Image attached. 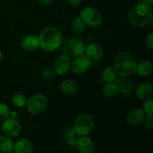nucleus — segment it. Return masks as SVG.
Returning <instances> with one entry per match:
<instances>
[{
	"instance_id": "1",
	"label": "nucleus",
	"mask_w": 153,
	"mask_h": 153,
	"mask_svg": "<svg viewBox=\"0 0 153 153\" xmlns=\"http://www.w3.org/2000/svg\"><path fill=\"white\" fill-rule=\"evenodd\" d=\"M39 40L42 49L46 51H54L62 43V35L55 27H47L42 31Z\"/></svg>"
},
{
	"instance_id": "2",
	"label": "nucleus",
	"mask_w": 153,
	"mask_h": 153,
	"mask_svg": "<svg viewBox=\"0 0 153 153\" xmlns=\"http://www.w3.org/2000/svg\"><path fill=\"white\" fill-rule=\"evenodd\" d=\"M137 62L128 52H123L118 54L114 60V69L120 76L127 77L135 73Z\"/></svg>"
},
{
	"instance_id": "3",
	"label": "nucleus",
	"mask_w": 153,
	"mask_h": 153,
	"mask_svg": "<svg viewBox=\"0 0 153 153\" xmlns=\"http://www.w3.org/2000/svg\"><path fill=\"white\" fill-rule=\"evenodd\" d=\"M152 9L146 4H137L128 13V21L134 26L141 27L147 25L152 19Z\"/></svg>"
},
{
	"instance_id": "4",
	"label": "nucleus",
	"mask_w": 153,
	"mask_h": 153,
	"mask_svg": "<svg viewBox=\"0 0 153 153\" xmlns=\"http://www.w3.org/2000/svg\"><path fill=\"white\" fill-rule=\"evenodd\" d=\"M85 50V45L82 40L77 37H70L67 40L63 46L64 55L70 58H76L82 55Z\"/></svg>"
},
{
	"instance_id": "5",
	"label": "nucleus",
	"mask_w": 153,
	"mask_h": 153,
	"mask_svg": "<svg viewBox=\"0 0 153 153\" xmlns=\"http://www.w3.org/2000/svg\"><path fill=\"white\" fill-rule=\"evenodd\" d=\"M95 122L92 116L89 114H82L77 117L74 123V130L76 134L85 136L89 134L94 128Z\"/></svg>"
},
{
	"instance_id": "6",
	"label": "nucleus",
	"mask_w": 153,
	"mask_h": 153,
	"mask_svg": "<svg viewBox=\"0 0 153 153\" xmlns=\"http://www.w3.org/2000/svg\"><path fill=\"white\" fill-rule=\"evenodd\" d=\"M47 99L42 94H37L31 97L27 101V109L32 114H38L42 113L47 106Z\"/></svg>"
},
{
	"instance_id": "7",
	"label": "nucleus",
	"mask_w": 153,
	"mask_h": 153,
	"mask_svg": "<svg viewBox=\"0 0 153 153\" xmlns=\"http://www.w3.org/2000/svg\"><path fill=\"white\" fill-rule=\"evenodd\" d=\"M81 19L91 27H97L101 24L102 16L100 12L94 7H86L80 14Z\"/></svg>"
},
{
	"instance_id": "8",
	"label": "nucleus",
	"mask_w": 153,
	"mask_h": 153,
	"mask_svg": "<svg viewBox=\"0 0 153 153\" xmlns=\"http://www.w3.org/2000/svg\"><path fill=\"white\" fill-rule=\"evenodd\" d=\"M1 130L5 135L10 137H16L21 131V126L16 119L7 118L1 125Z\"/></svg>"
},
{
	"instance_id": "9",
	"label": "nucleus",
	"mask_w": 153,
	"mask_h": 153,
	"mask_svg": "<svg viewBox=\"0 0 153 153\" xmlns=\"http://www.w3.org/2000/svg\"><path fill=\"white\" fill-rule=\"evenodd\" d=\"M76 58H77L73 61V64H72V70L73 73H77V74L85 73L91 67V59L86 55H82Z\"/></svg>"
},
{
	"instance_id": "10",
	"label": "nucleus",
	"mask_w": 153,
	"mask_h": 153,
	"mask_svg": "<svg viewBox=\"0 0 153 153\" xmlns=\"http://www.w3.org/2000/svg\"><path fill=\"white\" fill-rule=\"evenodd\" d=\"M71 67V60L70 57L65 55L60 56L54 64V70L58 75H64L69 71Z\"/></svg>"
},
{
	"instance_id": "11",
	"label": "nucleus",
	"mask_w": 153,
	"mask_h": 153,
	"mask_svg": "<svg viewBox=\"0 0 153 153\" xmlns=\"http://www.w3.org/2000/svg\"><path fill=\"white\" fill-rule=\"evenodd\" d=\"M114 85L116 86L117 90L121 94H129L132 92L133 85L129 79H126L125 76H122L120 78L116 79L114 81Z\"/></svg>"
},
{
	"instance_id": "12",
	"label": "nucleus",
	"mask_w": 153,
	"mask_h": 153,
	"mask_svg": "<svg viewBox=\"0 0 153 153\" xmlns=\"http://www.w3.org/2000/svg\"><path fill=\"white\" fill-rule=\"evenodd\" d=\"M145 118V113L143 110L140 108L134 109L128 114L126 117V123L130 126L140 125Z\"/></svg>"
},
{
	"instance_id": "13",
	"label": "nucleus",
	"mask_w": 153,
	"mask_h": 153,
	"mask_svg": "<svg viewBox=\"0 0 153 153\" xmlns=\"http://www.w3.org/2000/svg\"><path fill=\"white\" fill-rule=\"evenodd\" d=\"M76 146L79 152L82 153H92L95 150V145L94 142L87 137H82L77 139Z\"/></svg>"
},
{
	"instance_id": "14",
	"label": "nucleus",
	"mask_w": 153,
	"mask_h": 153,
	"mask_svg": "<svg viewBox=\"0 0 153 153\" xmlns=\"http://www.w3.org/2000/svg\"><path fill=\"white\" fill-rule=\"evenodd\" d=\"M13 149L17 153H30L34 149V145L29 139L21 138L13 144Z\"/></svg>"
},
{
	"instance_id": "15",
	"label": "nucleus",
	"mask_w": 153,
	"mask_h": 153,
	"mask_svg": "<svg viewBox=\"0 0 153 153\" xmlns=\"http://www.w3.org/2000/svg\"><path fill=\"white\" fill-rule=\"evenodd\" d=\"M22 46L24 49L28 51L37 49L40 46L39 37L36 35H28L22 40Z\"/></svg>"
},
{
	"instance_id": "16",
	"label": "nucleus",
	"mask_w": 153,
	"mask_h": 153,
	"mask_svg": "<svg viewBox=\"0 0 153 153\" xmlns=\"http://www.w3.org/2000/svg\"><path fill=\"white\" fill-rule=\"evenodd\" d=\"M86 54L90 59L97 61L102 57L103 50L100 45L97 43H92L90 44L86 49Z\"/></svg>"
},
{
	"instance_id": "17",
	"label": "nucleus",
	"mask_w": 153,
	"mask_h": 153,
	"mask_svg": "<svg viewBox=\"0 0 153 153\" xmlns=\"http://www.w3.org/2000/svg\"><path fill=\"white\" fill-rule=\"evenodd\" d=\"M61 91L67 95H73L79 91V85L74 81L67 79L61 84Z\"/></svg>"
},
{
	"instance_id": "18",
	"label": "nucleus",
	"mask_w": 153,
	"mask_h": 153,
	"mask_svg": "<svg viewBox=\"0 0 153 153\" xmlns=\"http://www.w3.org/2000/svg\"><path fill=\"white\" fill-rule=\"evenodd\" d=\"M137 97L141 100H146L152 97V87L150 84L144 83L139 85L136 91Z\"/></svg>"
},
{
	"instance_id": "19",
	"label": "nucleus",
	"mask_w": 153,
	"mask_h": 153,
	"mask_svg": "<svg viewBox=\"0 0 153 153\" xmlns=\"http://www.w3.org/2000/svg\"><path fill=\"white\" fill-rule=\"evenodd\" d=\"M152 64L150 61H145L140 63L136 67V73L140 76H146L150 74L152 72Z\"/></svg>"
},
{
	"instance_id": "20",
	"label": "nucleus",
	"mask_w": 153,
	"mask_h": 153,
	"mask_svg": "<svg viewBox=\"0 0 153 153\" xmlns=\"http://www.w3.org/2000/svg\"><path fill=\"white\" fill-rule=\"evenodd\" d=\"M63 137L67 140L70 146H75L76 143V132L73 128H67L63 131Z\"/></svg>"
},
{
	"instance_id": "21",
	"label": "nucleus",
	"mask_w": 153,
	"mask_h": 153,
	"mask_svg": "<svg viewBox=\"0 0 153 153\" xmlns=\"http://www.w3.org/2000/svg\"><path fill=\"white\" fill-rule=\"evenodd\" d=\"M13 141L8 136H1L0 137V151L3 152H7L11 151L13 148Z\"/></svg>"
},
{
	"instance_id": "22",
	"label": "nucleus",
	"mask_w": 153,
	"mask_h": 153,
	"mask_svg": "<svg viewBox=\"0 0 153 153\" xmlns=\"http://www.w3.org/2000/svg\"><path fill=\"white\" fill-rule=\"evenodd\" d=\"M117 79V72L111 67H106L102 73V79L106 82H113Z\"/></svg>"
},
{
	"instance_id": "23",
	"label": "nucleus",
	"mask_w": 153,
	"mask_h": 153,
	"mask_svg": "<svg viewBox=\"0 0 153 153\" xmlns=\"http://www.w3.org/2000/svg\"><path fill=\"white\" fill-rule=\"evenodd\" d=\"M72 28L73 31L77 34H81L85 31V22H83L81 17H76L74 19L72 23Z\"/></svg>"
},
{
	"instance_id": "24",
	"label": "nucleus",
	"mask_w": 153,
	"mask_h": 153,
	"mask_svg": "<svg viewBox=\"0 0 153 153\" xmlns=\"http://www.w3.org/2000/svg\"><path fill=\"white\" fill-rule=\"evenodd\" d=\"M12 102L16 107L22 108L26 105L27 99L23 94H16L13 96L12 97Z\"/></svg>"
},
{
	"instance_id": "25",
	"label": "nucleus",
	"mask_w": 153,
	"mask_h": 153,
	"mask_svg": "<svg viewBox=\"0 0 153 153\" xmlns=\"http://www.w3.org/2000/svg\"><path fill=\"white\" fill-rule=\"evenodd\" d=\"M117 91V90L116 86H115L114 84L111 83V82H108V84H107L102 88L103 95L107 97H111L114 96L116 94Z\"/></svg>"
},
{
	"instance_id": "26",
	"label": "nucleus",
	"mask_w": 153,
	"mask_h": 153,
	"mask_svg": "<svg viewBox=\"0 0 153 153\" xmlns=\"http://www.w3.org/2000/svg\"><path fill=\"white\" fill-rule=\"evenodd\" d=\"M10 108L4 103H0V120H4L10 117Z\"/></svg>"
},
{
	"instance_id": "27",
	"label": "nucleus",
	"mask_w": 153,
	"mask_h": 153,
	"mask_svg": "<svg viewBox=\"0 0 153 153\" xmlns=\"http://www.w3.org/2000/svg\"><path fill=\"white\" fill-rule=\"evenodd\" d=\"M152 106L153 102L152 98L146 99V102L143 104V111L147 115H152Z\"/></svg>"
},
{
	"instance_id": "28",
	"label": "nucleus",
	"mask_w": 153,
	"mask_h": 153,
	"mask_svg": "<svg viewBox=\"0 0 153 153\" xmlns=\"http://www.w3.org/2000/svg\"><path fill=\"white\" fill-rule=\"evenodd\" d=\"M55 70L52 69V67H47L46 69H45L43 72V77L45 79H47V80H49V79H53L55 76Z\"/></svg>"
},
{
	"instance_id": "29",
	"label": "nucleus",
	"mask_w": 153,
	"mask_h": 153,
	"mask_svg": "<svg viewBox=\"0 0 153 153\" xmlns=\"http://www.w3.org/2000/svg\"><path fill=\"white\" fill-rule=\"evenodd\" d=\"M144 125L147 128H152L153 127L152 115H148L147 117L144 118Z\"/></svg>"
},
{
	"instance_id": "30",
	"label": "nucleus",
	"mask_w": 153,
	"mask_h": 153,
	"mask_svg": "<svg viewBox=\"0 0 153 153\" xmlns=\"http://www.w3.org/2000/svg\"><path fill=\"white\" fill-rule=\"evenodd\" d=\"M146 45L149 49H152L153 48V34L150 33L146 39Z\"/></svg>"
},
{
	"instance_id": "31",
	"label": "nucleus",
	"mask_w": 153,
	"mask_h": 153,
	"mask_svg": "<svg viewBox=\"0 0 153 153\" xmlns=\"http://www.w3.org/2000/svg\"><path fill=\"white\" fill-rule=\"evenodd\" d=\"M137 1L139 4H146L149 7L153 4V0H137Z\"/></svg>"
},
{
	"instance_id": "32",
	"label": "nucleus",
	"mask_w": 153,
	"mask_h": 153,
	"mask_svg": "<svg viewBox=\"0 0 153 153\" xmlns=\"http://www.w3.org/2000/svg\"><path fill=\"white\" fill-rule=\"evenodd\" d=\"M67 1L73 6H78L80 4V0H67Z\"/></svg>"
},
{
	"instance_id": "33",
	"label": "nucleus",
	"mask_w": 153,
	"mask_h": 153,
	"mask_svg": "<svg viewBox=\"0 0 153 153\" xmlns=\"http://www.w3.org/2000/svg\"><path fill=\"white\" fill-rule=\"evenodd\" d=\"M38 1L40 4H44V5H48V4H51L53 0H38Z\"/></svg>"
},
{
	"instance_id": "34",
	"label": "nucleus",
	"mask_w": 153,
	"mask_h": 153,
	"mask_svg": "<svg viewBox=\"0 0 153 153\" xmlns=\"http://www.w3.org/2000/svg\"><path fill=\"white\" fill-rule=\"evenodd\" d=\"M18 114L16 111H12L10 113V118H13V119H16L17 117Z\"/></svg>"
},
{
	"instance_id": "35",
	"label": "nucleus",
	"mask_w": 153,
	"mask_h": 153,
	"mask_svg": "<svg viewBox=\"0 0 153 153\" xmlns=\"http://www.w3.org/2000/svg\"><path fill=\"white\" fill-rule=\"evenodd\" d=\"M1 59H2V53H1V52L0 51V61H1Z\"/></svg>"
}]
</instances>
